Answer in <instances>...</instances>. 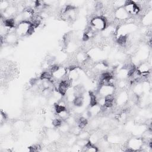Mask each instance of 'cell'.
Segmentation results:
<instances>
[{"label": "cell", "instance_id": "6da1fadb", "mask_svg": "<svg viewBox=\"0 0 152 152\" xmlns=\"http://www.w3.org/2000/svg\"><path fill=\"white\" fill-rule=\"evenodd\" d=\"M31 24L28 21H23L20 23L15 27V34L17 36H24L29 34Z\"/></svg>", "mask_w": 152, "mask_h": 152}, {"label": "cell", "instance_id": "7a4b0ae2", "mask_svg": "<svg viewBox=\"0 0 152 152\" xmlns=\"http://www.w3.org/2000/svg\"><path fill=\"white\" fill-rule=\"evenodd\" d=\"M90 23L91 27L94 28L96 30L102 31L105 29L106 27V19L102 16H96L93 18Z\"/></svg>", "mask_w": 152, "mask_h": 152}, {"label": "cell", "instance_id": "3957f363", "mask_svg": "<svg viewBox=\"0 0 152 152\" xmlns=\"http://www.w3.org/2000/svg\"><path fill=\"white\" fill-rule=\"evenodd\" d=\"M124 8L128 14L135 15L140 11V8L137 4L132 1H126Z\"/></svg>", "mask_w": 152, "mask_h": 152}, {"label": "cell", "instance_id": "277c9868", "mask_svg": "<svg viewBox=\"0 0 152 152\" xmlns=\"http://www.w3.org/2000/svg\"><path fill=\"white\" fill-rule=\"evenodd\" d=\"M115 87L112 85H101L99 87V94L100 96L105 97L108 95L114 94Z\"/></svg>", "mask_w": 152, "mask_h": 152}, {"label": "cell", "instance_id": "5b68a950", "mask_svg": "<svg viewBox=\"0 0 152 152\" xmlns=\"http://www.w3.org/2000/svg\"><path fill=\"white\" fill-rule=\"evenodd\" d=\"M142 140H141L140 138H132L129 141V142L128 143V145L132 151H136L138 150L139 148H141L142 147Z\"/></svg>", "mask_w": 152, "mask_h": 152}, {"label": "cell", "instance_id": "8992f818", "mask_svg": "<svg viewBox=\"0 0 152 152\" xmlns=\"http://www.w3.org/2000/svg\"><path fill=\"white\" fill-rule=\"evenodd\" d=\"M115 17L119 20H127L129 18V14L123 7L117 8L114 12Z\"/></svg>", "mask_w": 152, "mask_h": 152}, {"label": "cell", "instance_id": "52a82bcc", "mask_svg": "<svg viewBox=\"0 0 152 152\" xmlns=\"http://www.w3.org/2000/svg\"><path fill=\"white\" fill-rule=\"evenodd\" d=\"M15 33H8L5 37H4V42L10 43V44H13L16 43L17 40V34H14Z\"/></svg>", "mask_w": 152, "mask_h": 152}, {"label": "cell", "instance_id": "ba28073f", "mask_svg": "<svg viewBox=\"0 0 152 152\" xmlns=\"http://www.w3.org/2000/svg\"><path fill=\"white\" fill-rule=\"evenodd\" d=\"M9 2L7 1H0V8L1 11H5L9 7Z\"/></svg>", "mask_w": 152, "mask_h": 152}, {"label": "cell", "instance_id": "9c48e42d", "mask_svg": "<svg viewBox=\"0 0 152 152\" xmlns=\"http://www.w3.org/2000/svg\"><path fill=\"white\" fill-rule=\"evenodd\" d=\"M125 4V1H113V6H115L116 8V9L118 8L123 7Z\"/></svg>", "mask_w": 152, "mask_h": 152}, {"label": "cell", "instance_id": "30bf717a", "mask_svg": "<svg viewBox=\"0 0 152 152\" xmlns=\"http://www.w3.org/2000/svg\"><path fill=\"white\" fill-rule=\"evenodd\" d=\"M62 124V121L61 118H57V119H55L53 122H52V124L55 127H58L59 126L61 125V124Z\"/></svg>", "mask_w": 152, "mask_h": 152}]
</instances>
